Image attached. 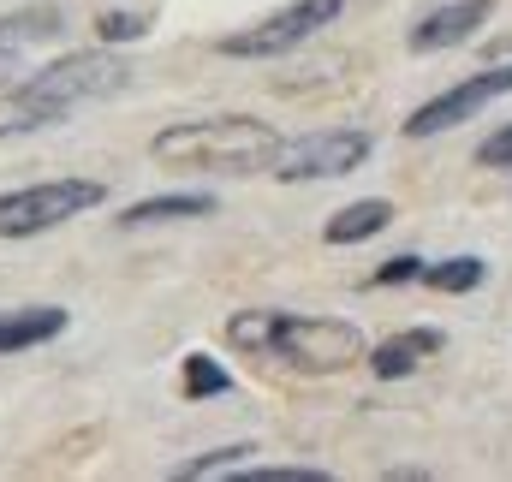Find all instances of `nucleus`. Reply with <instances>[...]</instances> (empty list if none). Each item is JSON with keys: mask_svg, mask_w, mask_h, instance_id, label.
<instances>
[{"mask_svg": "<svg viewBox=\"0 0 512 482\" xmlns=\"http://www.w3.org/2000/svg\"><path fill=\"white\" fill-rule=\"evenodd\" d=\"M143 30H149L143 12H102V18H96V36H102V42H137Z\"/></svg>", "mask_w": 512, "mask_h": 482, "instance_id": "nucleus-17", "label": "nucleus"}, {"mask_svg": "<svg viewBox=\"0 0 512 482\" xmlns=\"http://www.w3.org/2000/svg\"><path fill=\"white\" fill-rule=\"evenodd\" d=\"M66 36V18L54 6H30V12H6L0 18V84H12L42 48H54Z\"/></svg>", "mask_w": 512, "mask_h": 482, "instance_id": "nucleus-8", "label": "nucleus"}, {"mask_svg": "<svg viewBox=\"0 0 512 482\" xmlns=\"http://www.w3.org/2000/svg\"><path fill=\"white\" fill-rule=\"evenodd\" d=\"M340 12H346V0H292V6H280V12H268L262 24H245V30L221 36L215 48H221L227 60H280V54L304 48L316 30H328Z\"/></svg>", "mask_w": 512, "mask_h": 482, "instance_id": "nucleus-4", "label": "nucleus"}, {"mask_svg": "<svg viewBox=\"0 0 512 482\" xmlns=\"http://www.w3.org/2000/svg\"><path fill=\"white\" fill-rule=\"evenodd\" d=\"M501 96H512V66H501V72H477V78L441 90L435 102H423V108L405 120V137H441V131H453L459 120L483 114V108L501 102Z\"/></svg>", "mask_w": 512, "mask_h": 482, "instance_id": "nucleus-7", "label": "nucleus"}, {"mask_svg": "<svg viewBox=\"0 0 512 482\" xmlns=\"http://www.w3.org/2000/svg\"><path fill=\"white\" fill-rule=\"evenodd\" d=\"M215 215V197L203 191H167V197H143L120 215V227H155V221H203Z\"/></svg>", "mask_w": 512, "mask_h": 482, "instance_id": "nucleus-12", "label": "nucleus"}, {"mask_svg": "<svg viewBox=\"0 0 512 482\" xmlns=\"http://www.w3.org/2000/svg\"><path fill=\"white\" fill-rule=\"evenodd\" d=\"M280 149V131L251 114H221V120H185L149 137V155L179 173H262Z\"/></svg>", "mask_w": 512, "mask_h": 482, "instance_id": "nucleus-3", "label": "nucleus"}, {"mask_svg": "<svg viewBox=\"0 0 512 482\" xmlns=\"http://www.w3.org/2000/svg\"><path fill=\"white\" fill-rule=\"evenodd\" d=\"M251 482H328V471H304V465H262V471H245Z\"/></svg>", "mask_w": 512, "mask_h": 482, "instance_id": "nucleus-19", "label": "nucleus"}, {"mask_svg": "<svg viewBox=\"0 0 512 482\" xmlns=\"http://www.w3.org/2000/svg\"><path fill=\"white\" fill-rule=\"evenodd\" d=\"M417 280H429L435 292H471V286H483V256H453V262H435V268H423Z\"/></svg>", "mask_w": 512, "mask_h": 482, "instance_id": "nucleus-15", "label": "nucleus"}, {"mask_svg": "<svg viewBox=\"0 0 512 482\" xmlns=\"http://www.w3.org/2000/svg\"><path fill=\"white\" fill-rule=\"evenodd\" d=\"M227 387H233V375L209 358V352H191V358H185V399H215V393H227Z\"/></svg>", "mask_w": 512, "mask_h": 482, "instance_id": "nucleus-16", "label": "nucleus"}, {"mask_svg": "<svg viewBox=\"0 0 512 482\" xmlns=\"http://www.w3.org/2000/svg\"><path fill=\"white\" fill-rule=\"evenodd\" d=\"M393 227V203L387 197H364V203H346V209H334L328 215V227H322V239L328 244H364L387 233Z\"/></svg>", "mask_w": 512, "mask_h": 482, "instance_id": "nucleus-10", "label": "nucleus"}, {"mask_svg": "<svg viewBox=\"0 0 512 482\" xmlns=\"http://www.w3.org/2000/svg\"><path fill=\"white\" fill-rule=\"evenodd\" d=\"M370 149H376V137H370V131H352V125H340V131H310V137H298V143H280L274 161H268V173L286 179V185H304V179H346L352 167L370 161Z\"/></svg>", "mask_w": 512, "mask_h": 482, "instance_id": "nucleus-6", "label": "nucleus"}, {"mask_svg": "<svg viewBox=\"0 0 512 482\" xmlns=\"http://www.w3.org/2000/svg\"><path fill=\"white\" fill-rule=\"evenodd\" d=\"M131 78V66L108 48H78L54 66H42L36 78H24L6 102H0V137H24V131H48V125L72 120V108L114 96Z\"/></svg>", "mask_w": 512, "mask_h": 482, "instance_id": "nucleus-2", "label": "nucleus"}, {"mask_svg": "<svg viewBox=\"0 0 512 482\" xmlns=\"http://www.w3.org/2000/svg\"><path fill=\"white\" fill-rule=\"evenodd\" d=\"M256 459L251 441H233V447H215V453H203V459H191V465H179L173 482H203V477H227V471H245Z\"/></svg>", "mask_w": 512, "mask_h": 482, "instance_id": "nucleus-14", "label": "nucleus"}, {"mask_svg": "<svg viewBox=\"0 0 512 482\" xmlns=\"http://www.w3.org/2000/svg\"><path fill=\"white\" fill-rule=\"evenodd\" d=\"M429 352H441V334H435V328H411V334L382 340V346H376V352H364V358H370V369H376L382 381H393V375H411Z\"/></svg>", "mask_w": 512, "mask_h": 482, "instance_id": "nucleus-13", "label": "nucleus"}, {"mask_svg": "<svg viewBox=\"0 0 512 482\" xmlns=\"http://www.w3.org/2000/svg\"><path fill=\"white\" fill-rule=\"evenodd\" d=\"M54 334H66V310H54V304H30V310H6L0 316V352L42 346Z\"/></svg>", "mask_w": 512, "mask_h": 482, "instance_id": "nucleus-11", "label": "nucleus"}, {"mask_svg": "<svg viewBox=\"0 0 512 482\" xmlns=\"http://www.w3.org/2000/svg\"><path fill=\"white\" fill-rule=\"evenodd\" d=\"M227 346L251 352V358H274L298 375H334L364 358V334L352 322L334 316H286V310H239L227 322Z\"/></svg>", "mask_w": 512, "mask_h": 482, "instance_id": "nucleus-1", "label": "nucleus"}, {"mask_svg": "<svg viewBox=\"0 0 512 482\" xmlns=\"http://www.w3.org/2000/svg\"><path fill=\"white\" fill-rule=\"evenodd\" d=\"M477 167H512V125H501L495 137L477 143Z\"/></svg>", "mask_w": 512, "mask_h": 482, "instance_id": "nucleus-18", "label": "nucleus"}, {"mask_svg": "<svg viewBox=\"0 0 512 482\" xmlns=\"http://www.w3.org/2000/svg\"><path fill=\"white\" fill-rule=\"evenodd\" d=\"M489 12H495V0H453V6H435L429 18L411 24V48H417V54H441V48H453V42H471L477 24H489Z\"/></svg>", "mask_w": 512, "mask_h": 482, "instance_id": "nucleus-9", "label": "nucleus"}, {"mask_svg": "<svg viewBox=\"0 0 512 482\" xmlns=\"http://www.w3.org/2000/svg\"><path fill=\"white\" fill-rule=\"evenodd\" d=\"M423 274V256H393L376 268V286H399V280H417Z\"/></svg>", "mask_w": 512, "mask_h": 482, "instance_id": "nucleus-20", "label": "nucleus"}, {"mask_svg": "<svg viewBox=\"0 0 512 482\" xmlns=\"http://www.w3.org/2000/svg\"><path fill=\"white\" fill-rule=\"evenodd\" d=\"M108 191L96 179H48V185H24L0 197V239H36L84 209H96Z\"/></svg>", "mask_w": 512, "mask_h": 482, "instance_id": "nucleus-5", "label": "nucleus"}]
</instances>
